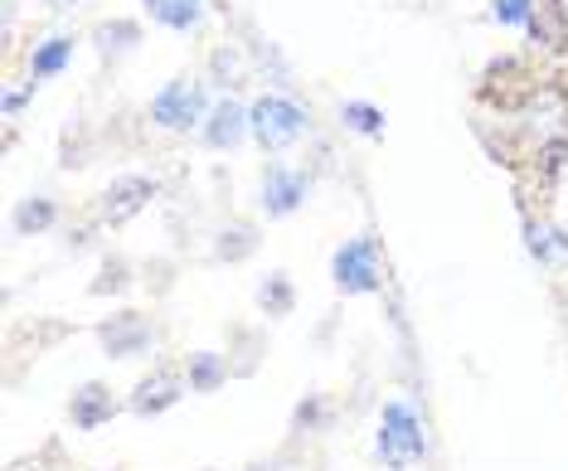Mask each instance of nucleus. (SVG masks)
<instances>
[{
    "instance_id": "nucleus-1",
    "label": "nucleus",
    "mask_w": 568,
    "mask_h": 471,
    "mask_svg": "<svg viewBox=\"0 0 568 471\" xmlns=\"http://www.w3.org/2000/svg\"><path fill=\"white\" fill-rule=\"evenodd\" d=\"M510 132L525 141L529 151H545L554 141L568 137V88L564 83H529L520 98L510 102Z\"/></svg>"
},
{
    "instance_id": "nucleus-2",
    "label": "nucleus",
    "mask_w": 568,
    "mask_h": 471,
    "mask_svg": "<svg viewBox=\"0 0 568 471\" xmlns=\"http://www.w3.org/2000/svg\"><path fill=\"white\" fill-rule=\"evenodd\" d=\"M374 457L389 471H408L428 462V423L408 399H384L379 423H374Z\"/></svg>"
},
{
    "instance_id": "nucleus-3",
    "label": "nucleus",
    "mask_w": 568,
    "mask_h": 471,
    "mask_svg": "<svg viewBox=\"0 0 568 471\" xmlns=\"http://www.w3.org/2000/svg\"><path fill=\"white\" fill-rule=\"evenodd\" d=\"M248 132L267 156L292 151L296 141H306V132H312V112L292 93H263L248 102Z\"/></svg>"
},
{
    "instance_id": "nucleus-4",
    "label": "nucleus",
    "mask_w": 568,
    "mask_h": 471,
    "mask_svg": "<svg viewBox=\"0 0 568 471\" xmlns=\"http://www.w3.org/2000/svg\"><path fill=\"white\" fill-rule=\"evenodd\" d=\"M210 108H214L210 83L180 73V78H171V83H165L161 93L146 102V117H151V127H161V132L190 137V132H200V127L210 122Z\"/></svg>"
},
{
    "instance_id": "nucleus-5",
    "label": "nucleus",
    "mask_w": 568,
    "mask_h": 471,
    "mask_svg": "<svg viewBox=\"0 0 568 471\" xmlns=\"http://www.w3.org/2000/svg\"><path fill=\"white\" fill-rule=\"evenodd\" d=\"M331 282L341 297H374L384 287V258H379V239L374 233H359V239H345L331 258Z\"/></svg>"
},
{
    "instance_id": "nucleus-6",
    "label": "nucleus",
    "mask_w": 568,
    "mask_h": 471,
    "mask_svg": "<svg viewBox=\"0 0 568 471\" xmlns=\"http://www.w3.org/2000/svg\"><path fill=\"white\" fill-rule=\"evenodd\" d=\"M98 345L108 360H141L156 345V321L146 311H112L108 321H98Z\"/></svg>"
},
{
    "instance_id": "nucleus-7",
    "label": "nucleus",
    "mask_w": 568,
    "mask_h": 471,
    "mask_svg": "<svg viewBox=\"0 0 568 471\" xmlns=\"http://www.w3.org/2000/svg\"><path fill=\"white\" fill-rule=\"evenodd\" d=\"M185 394H190L185 370H175V364H156V370L141 374L136 384H132V394H126V413H136V418H161V413H171Z\"/></svg>"
},
{
    "instance_id": "nucleus-8",
    "label": "nucleus",
    "mask_w": 568,
    "mask_h": 471,
    "mask_svg": "<svg viewBox=\"0 0 568 471\" xmlns=\"http://www.w3.org/2000/svg\"><path fill=\"white\" fill-rule=\"evenodd\" d=\"M156 180L151 176H118L108 190L98 194V224L102 229H122V224H132V219L146 209L151 200H156Z\"/></svg>"
},
{
    "instance_id": "nucleus-9",
    "label": "nucleus",
    "mask_w": 568,
    "mask_h": 471,
    "mask_svg": "<svg viewBox=\"0 0 568 471\" xmlns=\"http://www.w3.org/2000/svg\"><path fill=\"white\" fill-rule=\"evenodd\" d=\"M306 194H312V176L296 166H267L263 170V190H257V200H263V214L267 219H292L296 209L306 204Z\"/></svg>"
},
{
    "instance_id": "nucleus-10",
    "label": "nucleus",
    "mask_w": 568,
    "mask_h": 471,
    "mask_svg": "<svg viewBox=\"0 0 568 471\" xmlns=\"http://www.w3.org/2000/svg\"><path fill=\"white\" fill-rule=\"evenodd\" d=\"M122 409H126V399L112 394V384H102V379H83V384L69 394V423L79 428V433H98V428H108Z\"/></svg>"
},
{
    "instance_id": "nucleus-11",
    "label": "nucleus",
    "mask_w": 568,
    "mask_h": 471,
    "mask_svg": "<svg viewBox=\"0 0 568 471\" xmlns=\"http://www.w3.org/2000/svg\"><path fill=\"white\" fill-rule=\"evenodd\" d=\"M253 132H248V102H239L234 93H224V98H214V108H210V122L200 127V141L210 151H234L243 147Z\"/></svg>"
},
{
    "instance_id": "nucleus-12",
    "label": "nucleus",
    "mask_w": 568,
    "mask_h": 471,
    "mask_svg": "<svg viewBox=\"0 0 568 471\" xmlns=\"http://www.w3.org/2000/svg\"><path fill=\"white\" fill-rule=\"evenodd\" d=\"M180 370H185L190 394H219L234 379V364H229V355H219V350H190Z\"/></svg>"
},
{
    "instance_id": "nucleus-13",
    "label": "nucleus",
    "mask_w": 568,
    "mask_h": 471,
    "mask_svg": "<svg viewBox=\"0 0 568 471\" xmlns=\"http://www.w3.org/2000/svg\"><path fill=\"white\" fill-rule=\"evenodd\" d=\"M529 39H535V49H549V54H564L568 49V10L559 0H539L535 20H529Z\"/></svg>"
},
{
    "instance_id": "nucleus-14",
    "label": "nucleus",
    "mask_w": 568,
    "mask_h": 471,
    "mask_svg": "<svg viewBox=\"0 0 568 471\" xmlns=\"http://www.w3.org/2000/svg\"><path fill=\"white\" fill-rule=\"evenodd\" d=\"M73 44H79L73 34H44L40 44L30 49V78H34V83L59 78L63 69H69V63H73Z\"/></svg>"
},
{
    "instance_id": "nucleus-15",
    "label": "nucleus",
    "mask_w": 568,
    "mask_h": 471,
    "mask_svg": "<svg viewBox=\"0 0 568 471\" xmlns=\"http://www.w3.org/2000/svg\"><path fill=\"white\" fill-rule=\"evenodd\" d=\"M141 44V24L126 20V16H112V20H98L93 24V49L102 59H122L132 54V49Z\"/></svg>"
},
{
    "instance_id": "nucleus-16",
    "label": "nucleus",
    "mask_w": 568,
    "mask_h": 471,
    "mask_svg": "<svg viewBox=\"0 0 568 471\" xmlns=\"http://www.w3.org/2000/svg\"><path fill=\"white\" fill-rule=\"evenodd\" d=\"M146 16L161 24V30H175V34H190L204 24V0H141Z\"/></svg>"
},
{
    "instance_id": "nucleus-17",
    "label": "nucleus",
    "mask_w": 568,
    "mask_h": 471,
    "mask_svg": "<svg viewBox=\"0 0 568 471\" xmlns=\"http://www.w3.org/2000/svg\"><path fill=\"white\" fill-rule=\"evenodd\" d=\"M257 253V224L253 219H229L214 239V258L219 263H243V258Z\"/></svg>"
},
{
    "instance_id": "nucleus-18",
    "label": "nucleus",
    "mask_w": 568,
    "mask_h": 471,
    "mask_svg": "<svg viewBox=\"0 0 568 471\" xmlns=\"http://www.w3.org/2000/svg\"><path fill=\"white\" fill-rule=\"evenodd\" d=\"M257 311L263 317H273V321H282V317H292L296 311V287H292V278L287 272H267L263 282H257Z\"/></svg>"
},
{
    "instance_id": "nucleus-19",
    "label": "nucleus",
    "mask_w": 568,
    "mask_h": 471,
    "mask_svg": "<svg viewBox=\"0 0 568 471\" xmlns=\"http://www.w3.org/2000/svg\"><path fill=\"white\" fill-rule=\"evenodd\" d=\"M59 224V204L49 194H30V200L16 204V233L20 239H34V233H49Z\"/></svg>"
},
{
    "instance_id": "nucleus-20",
    "label": "nucleus",
    "mask_w": 568,
    "mask_h": 471,
    "mask_svg": "<svg viewBox=\"0 0 568 471\" xmlns=\"http://www.w3.org/2000/svg\"><path fill=\"white\" fill-rule=\"evenodd\" d=\"M341 122H345V132H355V137H369V141L384 137V108L379 102H369V98L341 102Z\"/></svg>"
},
{
    "instance_id": "nucleus-21",
    "label": "nucleus",
    "mask_w": 568,
    "mask_h": 471,
    "mask_svg": "<svg viewBox=\"0 0 568 471\" xmlns=\"http://www.w3.org/2000/svg\"><path fill=\"white\" fill-rule=\"evenodd\" d=\"M331 418H335V409H331V399H326V394H306V399L292 409V433H296V438L326 433Z\"/></svg>"
},
{
    "instance_id": "nucleus-22",
    "label": "nucleus",
    "mask_w": 568,
    "mask_h": 471,
    "mask_svg": "<svg viewBox=\"0 0 568 471\" xmlns=\"http://www.w3.org/2000/svg\"><path fill=\"white\" fill-rule=\"evenodd\" d=\"M132 282L136 278H132V263H126V258H102L98 278L88 282V297H122Z\"/></svg>"
},
{
    "instance_id": "nucleus-23",
    "label": "nucleus",
    "mask_w": 568,
    "mask_h": 471,
    "mask_svg": "<svg viewBox=\"0 0 568 471\" xmlns=\"http://www.w3.org/2000/svg\"><path fill=\"white\" fill-rule=\"evenodd\" d=\"M234 340L243 350H229V364H234V379H248L257 370V360L267 355V345H263V335L248 331V325H234Z\"/></svg>"
},
{
    "instance_id": "nucleus-24",
    "label": "nucleus",
    "mask_w": 568,
    "mask_h": 471,
    "mask_svg": "<svg viewBox=\"0 0 568 471\" xmlns=\"http://www.w3.org/2000/svg\"><path fill=\"white\" fill-rule=\"evenodd\" d=\"M243 78V54L234 44H214V54H210V88H234Z\"/></svg>"
},
{
    "instance_id": "nucleus-25",
    "label": "nucleus",
    "mask_w": 568,
    "mask_h": 471,
    "mask_svg": "<svg viewBox=\"0 0 568 471\" xmlns=\"http://www.w3.org/2000/svg\"><path fill=\"white\" fill-rule=\"evenodd\" d=\"M539 0H490V24H500V30H529V20H535Z\"/></svg>"
},
{
    "instance_id": "nucleus-26",
    "label": "nucleus",
    "mask_w": 568,
    "mask_h": 471,
    "mask_svg": "<svg viewBox=\"0 0 568 471\" xmlns=\"http://www.w3.org/2000/svg\"><path fill=\"white\" fill-rule=\"evenodd\" d=\"M30 93H34V88H24V93H20V88H10V93L0 98V112H6V117H20L24 102H30Z\"/></svg>"
},
{
    "instance_id": "nucleus-27",
    "label": "nucleus",
    "mask_w": 568,
    "mask_h": 471,
    "mask_svg": "<svg viewBox=\"0 0 568 471\" xmlns=\"http://www.w3.org/2000/svg\"><path fill=\"white\" fill-rule=\"evenodd\" d=\"M243 471H282V462H277V457H267V462H248Z\"/></svg>"
},
{
    "instance_id": "nucleus-28",
    "label": "nucleus",
    "mask_w": 568,
    "mask_h": 471,
    "mask_svg": "<svg viewBox=\"0 0 568 471\" xmlns=\"http://www.w3.org/2000/svg\"><path fill=\"white\" fill-rule=\"evenodd\" d=\"M49 6H54V10H73V6H79V0H49Z\"/></svg>"
},
{
    "instance_id": "nucleus-29",
    "label": "nucleus",
    "mask_w": 568,
    "mask_h": 471,
    "mask_svg": "<svg viewBox=\"0 0 568 471\" xmlns=\"http://www.w3.org/2000/svg\"><path fill=\"white\" fill-rule=\"evenodd\" d=\"M204 471H219V467H204Z\"/></svg>"
}]
</instances>
